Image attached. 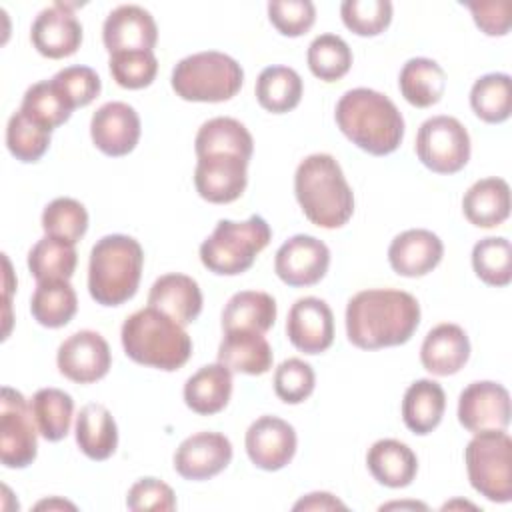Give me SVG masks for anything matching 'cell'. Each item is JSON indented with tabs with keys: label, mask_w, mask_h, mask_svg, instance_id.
<instances>
[{
	"label": "cell",
	"mask_w": 512,
	"mask_h": 512,
	"mask_svg": "<svg viewBox=\"0 0 512 512\" xmlns=\"http://www.w3.org/2000/svg\"><path fill=\"white\" fill-rule=\"evenodd\" d=\"M418 324L420 304L404 290H362L346 306V336L362 350L400 346L412 338Z\"/></svg>",
	"instance_id": "1"
},
{
	"label": "cell",
	"mask_w": 512,
	"mask_h": 512,
	"mask_svg": "<svg viewBox=\"0 0 512 512\" xmlns=\"http://www.w3.org/2000/svg\"><path fill=\"white\" fill-rule=\"evenodd\" d=\"M334 118L342 134L372 156L392 154L404 138V118L396 104L370 88L348 90L338 100Z\"/></svg>",
	"instance_id": "2"
},
{
	"label": "cell",
	"mask_w": 512,
	"mask_h": 512,
	"mask_svg": "<svg viewBox=\"0 0 512 512\" xmlns=\"http://www.w3.org/2000/svg\"><path fill=\"white\" fill-rule=\"evenodd\" d=\"M294 194L304 216L320 228H340L352 218V188L330 154H310L298 164Z\"/></svg>",
	"instance_id": "3"
},
{
	"label": "cell",
	"mask_w": 512,
	"mask_h": 512,
	"mask_svg": "<svg viewBox=\"0 0 512 512\" xmlns=\"http://www.w3.org/2000/svg\"><path fill=\"white\" fill-rule=\"evenodd\" d=\"M120 340L130 360L166 372L182 368L192 354V340L184 326L152 306L124 320Z\"/></svg>",
	"instance_id": "4"
},
{
	"label": "cell",
	"mask_w": 512,
	"mask_h": 512,
	"mask_svg": "<svg viewBox=\"0 0 512 512\" xmlns=\"http://www.w3.org/2000/svg\"><path fill=\"white\" fill-rule=\"evenodd\" d=\"M144 250L138 240L126 234L100 238L90 252L88 292L102 306L128 302L140 284Z\"/></svg>",
	"instance_id": "5"
},
{
	"label": "cell",
	"mask_w": 512,
	"mask_h": 512,
	"mask_svg": "<svg viewBox=\"0 0 512 512\" xmlns=\"http://www.w3.org/2000/svg\"><path fill=\"white\" fill-rule=\"evenodd\" d=\"M270 238L272 230L262 216L254 214L244 222L220 220L200 244V260L214 274L236 276L254 264Z\"/></svg>",
	"instance_id": "6"
},
{
	"label": "cell",
	"mask_w": 512,
	"mask_h": 512,
	"mask_svg": "<svg viewBox=\"0 0 512 512\" xmlns=\"http://www.w3.org/2000/svg\"><path fill=\"white\" fill-rule=\"evenodd\" d=\"M240 64L216 50L182 58L172 70V90L188 102H224L242 88Z\"/></svg>",
	"instance_id": "7"
},
{
	"label": "cell",
	"mask_w": 512,
	"mask_h": 512,
	"mask_svg": "<svg viewBox=\"0 0 512 512\" xmlns=\"http://www.w3.org/2000/svg\"><path fill=\"white\" fill-rule=\"evenodd\" d=\"M466 470L472 488L490 502L512 500V440L504 430H484L468 442Z\"/></svg>",
	"instance_id": "8"
},
{
	"label": "cell",
	"mask_w": 512,
	"mask_h": 512,
	"mask_svg": "<svg viewBox=\"0 0 512 512\" xmlns=\"http://www.w3.org/2000/svg\"><path fill=\"white\" fill-rule=\"evenodd\" d=\"M418 160L436 174H454L470 160V136L454 116H432L416 134Z\"/></svg>",
	"instance_id": "9"
},
{
	"label": "cell",
	"mask_w": 512,
	"mask_h": 512,
	"mask_svg": "<svg viewBox=\"0 0 512 512\" xmlns=\"http://www.w3.org/2000/svg\"><path fill=\"white\" fill-rule=\"evenodd\" d=\"M36 420L22 392L4 386L0 398V460L6 468H26L38 452Z\"/></svg>",
	"instance_id": "10"
},
{
	"label": "cell",
	"mask_w": 512,
	"mask_h": 512,
	"mask_svg": "<svg viewBox=\"0 0 512 512\" xmlns=\"http://www.w3.org/2000/svg\"><path fill=\"white\" fill-rule=\"evenodd\" d=\"M330 266L328 246L308 234L288 238L276 252L274 272L288 286H312L320 282Z\"/></svg>",
	"instance_id": "11"
},
{
	"label": "cell",
	"mask_w": 512,
	"mask_h": 512,
	"mask_svg": "<svg viewBox=\"0 0 512 512\" xmlns=\"http://www.w3.org/2000/svg\"><path fill=\"white\" fill-rule=\"evenodd\" d=\"M458 420L472 432L506 430L510 424V394L490 380L468 384L458 398Z\"/></svg>",
	"instance_id": "12"
},
{
	"label": "cell",
	"mask_w": 512,
	"mask_h": 512,
	"mask_svg": "<svg viewBox=\"0 0 512 512\" xmlns=\"http://www.w3.org/2000/svg\"><path fill=\"white\" fill-rule=\"evenodd\" d=\"M62 376L78 384H92L110 370L112 356L108 342L94 330H80L68 336L56 354Z\"/></svg>",
	"instance_id": "13"
},
{
	"label": "cell",
	"mask_w": 512,
	"mask_h": 512,
	"mask_svg": "<svg viewBox=\"0 0 512 512\" xmlns=\"http://www.w3.org/2000/svg\"><path fill=\"white\" fill-rule=\"evenodd\" d=\"M248 182V160L236 154L198 156L194 168L196 192L212 204H228L242 196Z\"/></svg>",
	"instance_id": "14"
},
{
	"label": "cell",
	"mask_w": 512,
	"mask_h": 512,
	"mask_svg": "<svg viewBox=\"0 0 512 512\" xmlns=\"http://www.w3.org/2000/svg\"><path fill=\"white\" fill-rule=\"evenodd\" d=\"M246 454L250 462L266 472L284 468L296 454V432L278 416H260L246 430Z\"/></svg>",
	"instance_id": "15"
},
{
	"label": "cell",
	"mask_w": 512,
	"mask_h": 512,
	"mask_svg": "<svg viewBox=\"0 0 512 512\" xmlns=\"http://www.w3.org/2000/svg\"><path fill=\"white\" fill-rule=\"evenodd\" d=\"M286 336L304 354L326 352L334 342V314L330 306L316 298H298L286 318Z\"/></svg>",
	"instance_id": "16"
},
{
	"label": "cell",
	"mask_w": 512,
	"mask_h": 512,
	"mask_svg": "<svg viewBox=\"0 0 512 512\" xmlns=\"http://www.w3.org/2000/svg\"><path fill=\"white\" fill-rule=\"evenodd\" d=\"M232 460V444L220 432H196L174 452V470L186 480H208Z\"/></svg>",
	"instance_id": "17"
},
{
	"label": "cell",
	"mask_w": 512,
	"mask_h": 512,
	"mask_svg": "<svg viewBox=\"0 0 512 512\" xmlns=\"http://www.w3.org/2000/svg\"><path fill=\"white\" fill-rule=\"evenodd\" d=\"M90 136L102 154L126 156L138 144L140 116L126 102H106L92 114Z\"/></svg>",
	"instance_id": "18"
},
{
	"label": "cell",
	"mask_w": 512,
	"mask_h": 512,
	"mask_svg": "<svg viewBox=\"0 0 512 512\" xmlns=\"http://www.w3.org/2000/svg\"><path fill=\"white\" fill-rule=\"evenodd\" d=\"M30 38L38 54L52 60L68 58L82 44V24L68 4L56 2L36 16Z\"/></svg>",
	"instance_id": "19"
},
{
	"label": "cell",
	"mask_w": 512,
	"mask_h": 512,
	"mask_svg": "<svg viewBox=\"0 0 512 512\" xmlns=\"http://www.w3.org/2000/svg\"><path fill=\"white\" fill-rule=\"evenodd\" d=\"M102 40L110 54L152 50L158 40V28L148 10L136 4H124L106 16Z\"/></svg>",
	"instance_id": "20"
},
{
	"label": "cell",
	"mask_w": 512,
	"mask_h": 512,
	"mask_svg": "<svg viewBox=\"0 0 512 512\" xmlns=\"http://www.w3.org/2000/svg\"><path fill=\"white\" fill-rule=\"evenodd\" d=\"M444 254L442 240L424 228H412L398 234L388 248L392 270L406 278H416L432 272Z\"/></svg>",
	"instance_id": "21"
},
{
	"label": "cell",
	"mask_w": 512,
	"mask_h": 512,
	"mask_svg": "<svg viewBox=\"0 0 512 512\" xmlns=\"http://www.w3.org/2000/svg\"><path fill=\"white\" fill-rule=\"evenodd\" d=\"M468 358L470 340L458 324H438L426 334L420 348V362L434 376L456 374Z\"/></svg>",
	"instance_id": "22"
},
{
	"label": "cell",
	"mask_w": 512,
	"mask_h": 512,
	"mask_svg": "<svg viewBox=\"0 0 512 512\" xmlns=\"http://www.w3.org/2000/svg\"><path fill=\"white\" fill-rule=\"evenodd\" d=\"M148 306L164 312L180 326H186L194 322L202 310V292L198 282L186 274H164L152 284Z\"/></svg>",
	"instance_id": "23"
},
{
	"label": "cell",
	"mask_w": 512,
	"mask_h": 512,
	"mask_svg": "<svg viewBox=\"0 0 512 512\" xmlns=\"http://www.w3.org/2000/svg\"><path fill=\"white\" fill-rule=\"evenodd\" d=\"M272 348L260 332L228 330L218 346V362L232 372L250 376L266 374L272 368Z\"/></svg>",
	"instance_id": "24"
},
{
	"label": "cell",
	"mask_w": 512,
	"mask_h": 512,
	"mask_svg": "<svg viewBox=\"0 0 512 512\" xmlns=\"http://www.w3.org/2000/svg\"><path fill=\"white\" fill-rule=\"evenodd\" d=\"M366 464L374 480L388 488L408 486L418 472V458L412 448L394 438L374 442L366 454Z\"/></svg>",
	"instance_id": "25"
},
{
	"label": "cell",
	"mask_w": 512,
	"mask_h": 512,
	"mask_svg": "<svg viewBox=\"0 0 512 512\" xmlns=\"http://www.w3.org/2000/svg\"><path fill=\"white\" fill-rule=\"evenodd\" d=\"M462 210L468 222L478 228L500 226L510 216L508 182L496 176L474 182L462 198Z\"/></svg>",
	"instance_id": "26"
},
{
	"label": "cell",
	"mask_w": 512,
	"mask_h": 512,
	"mask_svg": "<svg viewBox=\"0 0 512 512\" xmlns=\"http://www.w3.org/2000/svg\"><path fill=\"white\" fill-rule=\"evenodd\" d=\"M232 396V370L224 364H208L194 372L184 384L186 406L202 416L216 414L226 408Z\"/></svg>",
	"instance_id": "27"
},
{
	"label": "cell",
	"mask_w": 512,
	"mask_h": 512,
	"mask_svg": "<svg viewBox=\"0 0 512 512\" xmlns=\"http://www.w3.org/2000/svg\"><path fill=\"white\" fill-rule=\"evenodd\" d=\"M76 444L90 460H106L116 452L118 428L110 410L90 402L76 416Z\"/></svg>",
	"instance_id": "28"
},
{
	"label": "cell",
	"mask_w": 512,
	"mask_h": 512,
	"mask_svg": "<svg viewBox=\"0 0 512 512\" xmlns=\"http://www.w3.org/2000/svg\"><path fill=\"white\" fill-rule=\"evenodd\" d=\"M446 410L444 388L428 378L408 386L402 400V420L408 430L418 436L430 434L442 420Z\"/></svg>",
	"instance_id": "29"
},
{
	"label": "cell",
	"mask_w": 512,
	"mask_h": 512,
	"mask_svg": "<svg viewBox=\"0 0 512 512\" xmlns=\"http://www.w3.org/2000/svg\"><path fill=\"white\" fill-rule=\"evenodd\" d=\"M276 320V300L258 290L236 292L222 312V328L228 330H252L268 332Z\"/></svg>",
	"instance_id": "30"
},
{
	"label": "cell",
	"mask_w": 512,
	"mask_h": 512,
	"mask_svg": "<svg viewBox=\"0 0 512 512\" xmlns=\"http://www.w3.org/2000/svg\"><path fill=\"white\" fill-rule=\"evenodd\" d=\"M398 86L408 104L428 108L442 98L446 90V74L436 60L410 58L400 70Z\"/></svg>",
	"instance_id": "31"
},
{
	"label": "cell",
	"mask_w": 512,
	"mask_h": 512,
	"mask_svg": "<svg viewBox=\"0 0 512 512\" xmlns=\"http://www.w3.org/2000/svg\"><path fill=\"white\" fill-rule=\"evenodd\" d=\"M194 150L196 156L236 154L250 160L254 140L242 122L228 116H218L200 126L194 140Z\"/></svg>",
	"instance_id": "32"
},
{
	"label": "cell",
	"mask_w": 512,
	"mask_h": 512,
	"mask_svg": "<svg viewBox=\"0 0 512 512\" xmlns=\"http://www.w3.org/2000/svg\"><path fill=\"white\" fill-rule=\"evenodd\" d=\"M78 308V298L68 280H44L38 282L32 300L30 312L40 326L62 328L66 326Z\"/></svg>",
	"instance_id": "33"
},
{
	"label": "cell",
	"mask_w": 512,
	"mask_h": 512,
	"mask_svg": "<svg viewBox=\"0 0 512 512\" xmlns=\"http://www.w3.org/2000/svg\"><path fill=\"white\" fill-rule=\"evenodd\" d=\"M300 98L302 78L294 68L268 66L260 72L256 80V100L264 110L284 114L294 110L300 104Z\"/></svg>",
	"instance_id": "34"
},
{
	"label": "cell",
	"mask_w": 512,
	"mask_h": 512,
	"mask_svg": "<svg viewBox=\"0 0 512 512\" xmlns=\"http://www.w3.org/2000/svg\"><path fill=\"white\" fill-rule=\"evenodd\" d=\"M30 408L42 438L48 442L66 438L74 412V400L68 392L60 388H42L32 396Z\"/></svg>",
	"instance_id": "35"
},
{
	"label": "cell",
	"mask_w": 512,
	"mask_h": 512,
	"mask_svg": "<svg viewBox=\"0 0 512 512\" xmlns=\"http://www.w3.org/2000/svg\"><path fill=\"white\" fill-rule=\"evenodd\" d=\"M78 254L74 244L44 236L28 252V270L36 282L70 280L76 270Z\"/></svg>",
	"instance_id": "36"
},
{
	"label": "cell",
	"mask_w": 512,
	"mask_h": 512,
	"mask_svg": "<svg viewBox=\"0 0 512 512\" xmlns=\"http://www.w3.org/2000/svg\"><path fill=\"white\" fill-rule=\"evenodd\" d=\"M470 106L474 114L488 122L498 124L508 120L512 112V80L504 72L480 76L470 90Z\"/></svg>",
	"instance_id": "37"
},
{
	"label": "cell",
	"mask_w": 512,
	"mask_h": 512,
	"mask_svg": "<svg viewBox=\"0 0 512 512\" xmlns=\"http://www.w3.org/2000/svg\"><path fill=\"white\" fill-rule=\"evenodd\" d=\"M308 68L310 72L324 80L334 82L348 74L352 66L350 46L336 34H320L308 46Z\"/></svg>",
	"instance_id": "38"
},
{
	"label": "cell",
	"mask_w": 512,
	"mask_h": 512,
	"mask_svg": "<svg viewBox=\"0 0 512 512\" xmlns=\"http://www.w3.org/2000/svg\"><path fill=\"white\" fill-rule=\"evenodd\" d=\"M20 110L40 126L48 128L50 132L60 124H64L72 114L70 104L64 100V96L60 94V90L54 86L52 80H42L32 84L24 92Z\"/></svg>",
	"instance_id": "39"
},
{
	"label": "cell",
	"mask_w": 512,
	"mask_h": 512,
	"mask_svg": "<svg viewBox=\"0 0 512 512\" xmlns=\"http://www.w3.org/2000/svg\"><path fill=\"white\" fill-rule=\"evenodd\" d=\"M472 268L490 286H508L512 280V246L502 236H488L472 248Z\"/></svg>",
	"instance_id": "40"
},
{
	"label": "cell",
	"mask_w": 512,
	"mask_h": 512,
	"mask_svg": "<svg viewBox=\"0 0 512 512\" xmlns=\"http://www.w3.org/2000/svg\"><path fill=\"white\" fill-rule=\"evenodd\" d=\"M6 146L16 160L38 162L50 146V130L18 110L8 120Z\"/></svg>",
	"instance_id": "41"
},
{
	"label": "cell",
	"mask_w": 512,
	"mask_h": 512,
	"mask_svg": "<svg viewBox=\"0 0 512 512\" xmlns=\"http://www.w3.org/2000/svg\"><path fill=\"white\" fill-rule=\"evenodd\" d=\"M46 236L76 244L88 230V212L74 198H56L42 212Z\"/></svg>",
	"instance_id": "42"
},
{
	"label": "cell",
	"mask_w": 512,
	"mask_h": 512,
	"mask_svg": "<svg viewBox=\"0 0 512 512\" xmlns=\"http://www.w3.org/2000/svg\"><path fill=\"white\" fill-rule=\"evenodd\" d=\"M344 26L358 36H376L390 26L392 4L388 0H346L340 6Z\"/></svg>",
	"instance_id": "43"
},
{
	"label": "cell",
	"mask_w": 512,
	"mask_h": 512,
	"mask_svg": "<svg viewBox=\"0 0 512 512\" xmlns=\"http://www.w3.org/2000/svg\"><path fill=\"white\" fill-rule=\"evenodd\" d=\"M110 74L118 86L140 90L152 84L158 72V60L152 50H134L110 54Z\"/></svg>",
	"instance_id": "44"
},
{
	"label": "cell",
	"mask_w": 512,
	"mask_h": 512,
	"mask_svg": "<svg viewBox=\"0 0 512 512\" xmlns=\"http://www.w3.org/2000/svg\"><path fill=\"white\" fill-rule=\"evenodd\" d=\"M316 376L308 362L300 358L284 360L274 372V392L286 404H300L314 392Z\"/></svg>",
	"instance_id": "45"
},
{
	"label": "cell",
	"mask_w": 512,
	"mask_h": 512,
	"mask_svg": "<svg viewBox=\"0 0 512 512\" xmlns=\"http://www.w3.org/2000/svg\"><path fill=\"white\" fill-rule=\"evenodd\" d=\"M52 82L72 110L88 106L100 94L102 88L98 74L88 66H68L56 72Z\"/></svg>",
	"instance_id": "46"
},
{
	"label": "cell",
	"mask_w": 512,
	"mask_h": 512,
	"mask_svg": "<svg viewBox=\"0 0 512 512\" xmlns=\"http://www.w3.org/2000/svg\"><path fill=\"white\" fill-rule=\"evenodd\" d=\"M268 18L280 34L296 38L312 28L316 8L310 0H274L268 2Z\"/></svg>",
	"instance_id": "47"
},
{
	"label": "cell",
	"mask_w": 512,
	"mask_h": 512,
	"mask_svg": "<svg viewBox=\"0 0 512 512\" xmlns=\"http://www.w3.org/2000/svg\"><path fill=\"white\" fill-rule=\"evenodd\" d=\"M126 506L134 512H170L176 508V496L166 482L158 478H140L130 486Z\"/></svg>",
	"instance_id": "48"
},
{
	"label": "cell",
	"mask_w": 512,
	"mask_h": 512,
	"mask_svg": "<svg viewBox=\"0 0 512 512\" xmlns=\"http://www.w3.org/2000/svg\"><path fill=\"white\" fill-rule=\"evenodd\" d=\"M476 26L488 36H504L510 30V2H468Z\"/></svg>",
	"instance_id": "49"
},
{
	"label": "cell",
	"mask_w": 512,
	"mask_h": 512,
	"mask_svg": "<svg viewBox=\"0 0 512 512\" xmlns=\"http://www.w3.org/2000/svg\"><path fill=\"white\" fill-rule=\"evenodd\" d=\"M336 508L346 510V504L340 502L330 492H312L294 504V510H336Z\"/></svg>",
	"instance_id": "50"
},
{
	"label": "cell",
	"mask_w": 512,
	"mask_h": 512,
	"mask_svg": "<svg viewBox=\"0 0 512 512\" xmlns=\"http://www.w3.org/2000/svg\"><path fill=\"white\" fill-rule=\"evenodd\" d=\"M40 508H70V510H74L76 506L74 504H70V502H64V500H44V502H38L36 504V510H40Z\"/></svg>",
	"instance_id": "51"
},
{
	"label": "cell",
	"mask_w": 512,
	"mask_h": 512,
	"mask_svg": "<svg viewBox=\"0 0 512 512\" xmlns=\"http://www.w3.org/2000/svg\"><path fill=\"white\" fill-rule=\"evenodd\" d=\"M388 508H420V510H426V504H420V502H390V504H384L380 506V510H388Z\"/></svg>",
	"instance_id": "52"
}]
</instances>
